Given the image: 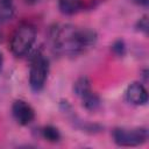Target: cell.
Segmentation results:
<instances>
[{
  "label": "cell",
  "mask_w": 149,
  "mask_h": 149,
  "mask_svg": "<svg viewBox=\"0 0 149 149\" xmlns=\"http://www.w3.org/2000/svg\"><path fill=\"white\" fill-rule=\"evenodd\" d=\"M132 1L136 5H139V6H143V7L148 6V0H132Z\"/></svg>",
  "instance_id": "14"
},
{
  "label": "cell",
  "mask_w": 149,
  "mask_h": 149,
  "mask_svg": "<svg viewBox=\"0 0 149 149\" xmlns=\"http://www.w3.org/2000/svg\"><path fill=\"white\" fill-rule=\"evenodd\" d=\"M58 8L65 15H73L81 8V0H58Z\"/></svg>",
  "instance_id": "7"
},
{
  "label": "cell",
  "mask_w": 149,
  "mask_h": 149,
  "mask_svg": "<svg viewBox=\"0 0 149 149\" xmlns=\"http://www.w3.org/2000/svg\"><path fill=\"white\" fill-rule=\"evenodd\" d=\"M42 136L43 139H45L48 142H51V143H56L61 140V133L59 130L51 126V125H48L45 127H43L42 129Z\"/></svg>",
  "instance_id": "11"
},
{
  "label": "cell",
  "mask_w": 149,
  "mask_h": 149,
  "mask_svg": "<svg viewBox=\"0 0 149 149\" xmlns=\"http://www.w3.org/2000/svg\"><path fill=\"white\" fill-rule=\"evenodd\" d=\"M136 30L143 33V34H147L148 33V29H149V23H148V16L144 15L142 16L137 22H136V26H135Z\"/></svg>",
  "instance_id": "13"
},
{
  "label": "cell",
  "mask_w": 149,
  "mask_h": 149,
  "mask_svg": "<svg viewBox=\"0 0 149 149\" xmlns=\"http://www.w3.org/2000/svg\"><path fill=\"white\" fill-rule=\"evenodd\" d=\"M112 51L119 56V57H123L126 55V43L123 40H116L113 42L112 44Z\"/></svg>",
  "instance_id": "12"
},
{
  "label": "cell",
  "mask_w": 149,
  "mask_h": 149,
  "mask_svg": "<svg viewBox=\"0 0 149 149\" xmlns=\"http://www.w3.org/2000/svg\"><path fill=\"white\" fill-rule=\"evenodd\" d=\"M36 40V29L30 23L20 24L12 35L10 38V51L14 56L21 57L26 55L33 47Z\"/></svg>",
  "instance_id": "2"
},
{
  "label": "cell",
  "mask_w": 149,
  "mask_h": 149,
  "mask_svg": "<svg viewBox=\"0 0 149 149\" xmlns=\"http://www.w3.org/2000/svg\"><path fill=\"white\" fill-rule=\"evenodd\" d=\"M38 0H26V2L27 3H30V5H33V3H36Z\"/></svg>",
  "instance_id": "16"
},
{
  "label": "cell",
  "mask_w": 149,
  "mask_h": 149,
  "mask_svg": "<svg viewBox=\"0 0 149 149\" xmlns=\"http://www.w3.org/2000/svg\"><path fill=\"white\" fill-rule=\"evenodd\" d=\"M14 16L13 0H0V22H7Z\"/></svg>",
  "instance_id": "9"
},
{
  "label": "cell",
  "mask_w": 149,
  "mask_h": 149,
  "mask_svg": "<svg viewBox=\"0 0 149 149\" xmlns=\"http://www.w3.org/2000/svg\"><path fill=\"white\" fill-rule=\"evenodd\" d=\"M126 100L135 106H142L148 102V92L141 83H132L127 86L125 92Z\"/></svg>",
  "instance_id": "6"
},
{
  "label": "cell",
  "mask_w": 149,
  "mask_h": 149,
  "mask_svg": "<svg viewBox=\"0 0 149 149\" xmlns=\"http://www.w3.org/2000/svg\"><path fill=\"white\" fill-rule=\"evenodd\" d=\"M73 91H74V93H76L79 98H81L84 94H86V93H88L90 91H92L90 79H88L87 77H85V76L78 78V79L74 81Z\"/></svg>",
  "instance_id": "10"
},
{
  "label": "cell",
  "mask_w": 149,
  "mask_h": 149,
  "mask_svg": "<svg viewBox=\"0 0 149 149\" xmlns=\"http://www.w3.org/2000/svg\"><path fill=\"white\" fill-rule=\"evenodd\" d=\"M49 73V59L43 55L34 57L29 70V86L34 92H40L47 81Z\"/></svg>",
  "instance_id": "3"
},
{
  "label": "cell",
  "mask_w": 149,
  "mask_h": 149,
  "mask_svg": "<svg viewBox=\"0 0 149 149\" xmlns=\"http://www.w3.org/2000/svg\"><path fill=\"white\" fill-rule=\"evenodd\" d=\"M2 65H3V56H2V52L0 51V71L2 69Z\"/></svg>",
  "instance_id": "15"
},
{
  "label": "cell",
  "mask_w": 149,
  "mask_h": 149,
  "mask_svg": "<svg viewBox=\"0 0 149 149\" xmlns=\"http://www.w3.org/2000/svg\"><path fill=\"white\" fill-rule=\"evenodd\" d=\"M80 99H81L83 106H84L87 111H90V112L97 111V109L100 107V105H101V100H100L99 95H98L97 93H94L93 91H90L88 93L84 94Z\"/></svg>",
  "instance_id": "8"
},
{
  "label": "cell",
  "mask_w": 149,
  "mask_h": 149,
  "mask_svg": "<svg viewBox=\"0 0 149 149\" xmlns=\"http://www.w3.org/2000/svg\"><path fill=\"white\" fill-rule=\"evenodd\" d=\"M12 113L14 119L17 121V123L22 126H27L33 122L35 119V112L33 107L24 100H15L12 106Z\"/></svg>",
  "instance_id": "5"
},
{
  "label": "cell",
  "mask_w": 149,
  "mask_h": 149,
  "mask_svg": "<svg viewBox=\"0 0 149 149\" xmlns=\"http://www.w3.org/2000/svg\"><path fill=\"white\" fill-rule=\"evenodd\" d=\"M51 42L59 54L76 56L87 51L97 42V33L73 24H58L51 29Z\"/></svg>",
  "instance_id": "1"
},
{
  "label": "cell",
  "mask_w": 149,
  "mask_h": 149,
  "mask_svg": "<svg viewBox=\"0 0 149 149\" xmlns=\"http://www.w3.org/2000/svg\"><path fill=\"white\" fill-rule=\"evenodd\" d=\"M113 140L120 147L141 146L148 140V130L146 128H115L113 130Z\"/></svg>",
  "instance_id": "4"
}]
</instances>
